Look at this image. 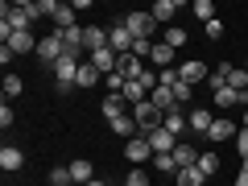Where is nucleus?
<instances>
[{
  "label": "nucleus",
  "instance_id": "3",
  "mask_svg": "<svg viewBox=\"0 0 248 186\" xmlns=\"http://www.w3.org/2000/svg\"><path fill=\"white\" fill-rule=\"evenodd\" d=\"M120 21H124V29H128L137 42H149L153 29H157V21H153V13H149V9H145V13H124Z\"/></svg>",
  "mask_w": 248,
  "mask_h": 186
},
{
  "label": "nucleus",
  "instance_id": "45",
  "mask_svg": "<svg viewBox=\"0 0 248 186\" xmlns=\"http://www.w3.org/2000/svg\"><path fill=\"white\" fill-rule=\"evenodd\" d=\"M244 71H248V58H244Z\"/></svg>",
  "mask_w": 248,
  "mask_h": 186
},
{
  "label": "nucleus",
  "instance_id": "34",
  "mask_svg": "<svg viewBox=\"0 0 248 186\" xmlns=\"http://www.w3.org/2000/svg\"><path fill=\"white\" fill-rule=\"evenodd\" d=\"M124 186H153V182H149V174H145V166H133L124 174Z\"/></svg>",
  "mask_w": 248,
  "mask_h": 186
},
{
  "label": "nucleus",
  "instance_id": "13",
  "mask_svg": "<svg viewBox=\"0 0 248 186\" xmlns=\"http://www.w3.org/2000/svg\"><path fill=\"white\" fill-rule=\"evenodd\" d=\"M120 141H133V137H141V128H137V120H133V112H124V116H116L112 124H108Z\"/></svg>",
  "mask_w": 248,
  "mask_h": 186
},
{
  "label": "nucleus",
  "instance_id": "32",
  "mask_svg": "<svg viewBox=\"0 0 248 186\" xmlns=\"http://www.w3.org/2000/svg\"><path fill=\"white\" fill-rule=\"evenodd\" d=\"M153 170H157V174H178L174 153H157V157H153Z\"/></svg>",
  "mask_w": 248,
  "mask_h": 186
},
{
  "label": "nucleus",
  "instance_id": "16",
  "mask_svg": "<svg viewBox=\"0 0 248 186\" xmlns=\"http://www.w3.org/2000/svg\"><path fill=\"white\" fill-rule=\"evenodd\" d=\"M104 46H108V29H99V25H87V29H83V50H87V54L104 50Z\"/></svg>",
  "mask_w": 248,
  "mask_h": 186
},
{
  "label": "nucleus",
  "instance_id": "8",
  "mask_svg": "<svg viewBox=\"0 0 248 186\" xmlns=\"http://www.w3.org/2000/svg\"><path fill=\"white\" fill-rule=\"evenodd\" d=\"M178 79H182V83H190V87H195V83L211 79V75H207V62H199V58H186L182 66H178Z\"/></svg>",
  "mask_w": 248,
  "mask_h": 186
},
{
  "label": "nucleus",
  "instance_id": "12",
  "mask_svg": "<svg viewBox=\"0 0 248 186\" xmlns=\"http://www.w3.org/2000/svg\"><path fill=\"white\" fill-rule=\"evenodd\" d=\"M116 71L124 75V79H141L149 66H145V58H137V54H120V62H116Z\"/></svg>",
  "mask_w": 248,
  "mask_h": 186
},
{
  "label": "nucleus",
  "instance_id": "41",
  "mask_svg": "<svg viewBox=\"0 0 248 186\" xmlns=\"http://www.w3.org/2000/svg\"><path fill=\"white\" fill-rule=\"evenodd\" d=\"M13 120H17V116H13V108L4 104V108H0V128H13Z\"/></svg>",
  "mask_w": 248,
  "mask_h": 186
},
{
  "label": "nucleus",
  "instance_id": "42",
  "mask_svg": "<svg viewBox=\"0 0 248 186\" xmlns=\"http://www.w3.org/2000/svg\"><path fill=\"white\" fill-rule=\"evenodd\" d=\"M240 182H248V157L240 161Z\"/></svg>",
  "mask_w": 248,
  "mask_h": 186
},
{
  "label": "nucleus",
  "instance_id": "25",
  "mask_svg": "<svg viewBox=\"0 0 248 186\" xmlns=\"http://www.w3.org/2000/svg\"><path fill=\"white\" fill-rule=\"evenodd\" d=\"M240 95H244V91H232V87H219V91H211L215 108H240Z\"/></svg>",
  "mask_w": 248,
  "mask_h": 186
},
{
  "label": "nucleus",
  "instance_id": "38",
  "mask_svg": "<svg viewBox=\"0 0 248 186\" xmlns=\"http://www.w3.org/2000/svg\"><path fill=\"white\" fill-rule=\"evenodd\" d=\"M54 25H58V29H71L75 25V4H62L58 17H54Z\"/></svg>",
  "mask_w": 248,
  "mask_h": 186
},
{
  "label": "nucleus",
  "instance_id": "44",
  "mask_svg": "<svg viewBox=\"0 0 248 186\" xmlns=\"http://www.w3.org/2000/svg\"><path fill=\"white\" fill-rule=\"evenodd\" d=\"M232 186H248V182H240V178H236V182H232Z\"/></svg>",
  "mask_w": 248,
  "mask_h": 186
},
{
  "label": "nucleus",
  "instance_id": "39",
  "mask_svg": "<svg viewBox=\"0 0 248 186\" xmlns=\"http://www.w3.org/2000/svg\"><path fill=\"white\" fill-rule=\"evenodd\" d=\"M207 37H211V42H223V21H219V17L207 21Z\"/></svg>",
  "mask_w": 248,
  "mask_h": 186
},
{
  "label": "nucleus",
  "instance_id": "21",
  "mask_svg": "<svg viewBox=\"0 0 248 186\" xmlns=\"http://www.w3.org/2000/svg\"><path fill=\"white\" fill-rule=\"evenodd\" d=\"M161 128H166L170 137H182L186 128H190V124H186V112H178V108H174V112H166V120H161Z\"/></svg>",
  "mask_w": 248,
  "mask_h": 186
},
{
  "label": "nucleus",
  "instance_id": "30",
  "mask_svg": "<svg viewBox=\"0 0 248 186\" xmlns=\"http://www.w3.org/2000/svg\"><path fill=\"white\" fill-rule=\"evenodd\" d=\"M199 170H203V178H211L215 170H219V153H215V149H203V153H199Z\"/></svg>",
  "mask_w": 248,
  "mask_h": 186
},
{
  "label": "nucleus",
  "instance_id": "31",
  "mask_svg": "<svg viewBox=\"0 0 248 186\" xmlns=\"http://www.w3.org/2000/svg\"><path fill=\"white\" fill-rule=\"evenodd\" d=\"M190 13H195L203 25H207V21H215V4H211V0H195V4H190Z\"/></svg>",
  "mask_w": 248,
  "mask_h": 186
},
{
  "label": "nucleus",
  "instance_id": "15",
  "mask_svg": "<svg viewBox=\"0 0 248 186\" xmlns=\"http://www.w3.org/2000/svg\"><path fill=\"white\" fill-rule=\"evenodd\" d=\"M66 46V54H83V25H71V29H54Z\"/></svg>",
  "mask_w": 248,
  "mask_h": 186
},
{
  "label": "nucleus",
  "instance_id": "2",
  "mask_svg": "<svg viewBox=\"0 0 248 186\" xmlns=\"http://www.w3.org/2000/svg\"><path fill=\"white\" fill-rule=\"evenodd\" d=\"M133 112V120H137V128H141V137H149V133H157L161 128V120H166V112H161L153 99H141L137 108H128Z\"/></svg>",
  "mask_w": 248,
  "mask_h": 186
},
{
  "label": "nucleus",
  "instance_id": "26",
  "mask_svg": "<svg viewBox=\"0 0 248 186\" xmlns=\"http://www.w3.org/2000/svg\"><path fill=\"white\" fill-rule=\"evenodd\" d=\"M99 79H104V75H99L95 66H91V62H83V66H79V75H75V87H95Z\"/></svg>",
  "mask_w": 248,
  "mask_h": 186
},
{
  "label": "nucleus",
  "instance_id": "17",
  "mask_svg": "<svg viewBox=\"0 0 248 186\" xmlns=\"http://www.w3.org/2000/svg\"><path fill=\"white\" fill-rule=\"evenodd\" d=\"M91 178H95V166H91L87 157H75V161H71V182H79V186H87Z\"/></svg>",
  "mask_w": 248,
  "mask_h": 186
},
{
  "label": "nucleus",
  "instance_id": "46",
  "mask_svg": "<svg viewBox=\"0 0 248 186\" xmlns=\"http://www.w3.org/2000/svg\"><path fill=\"white\" fill-rule=\"evenodd\" d=\"M71 186H79V182H71Z\"/></svg>",
  "mask_w": 248,
  "mask_h": 186
},
{
  "label": "nucleus",
  "instance_id": "11",
  "mask_svg": "<svg viewBox=\"0 0 248 186\" xmlns=\"http://www.w3.org/2000/svg\"><path fill=\"white\" fill-rule=\"evenodd\" d=\"M87 62H91V66H95L99 75H112V71H116V62H120V54H116L112 46H104V50H95V54H91Z\"/></svg>",
  "mask_w": 248,
  "mask_h": 186
},
{
  "label": "nucleus",
  "instance_id": "22",
  "mask_svg": "<svg viewBox=\"0 0 248 186\" xmlns=\"http://www.w3.org/2000/svg\"><path fill=\"white\" fill-rule=\"evenodd\" d=\"M149 145H153V153H174L178 149V137H170L166 128H157V133H149Z\"/></svg>",
  "mask_w": 248,
  "mask_h": 186
},
{
  "label": "nucleus",
  "instance_id": "6",
  "mask_svg": "<svg viewBox=\"0 0 248 186\" xmlns=\"http://www.w3.org/2000/svg\"><path fill=\"white\" fill-rule=\"evenodd\" d=\"M124 157L133 161V166H145V161H153L157 153H153L149 137H133V141H124Z\"/></svg>",
  "mask_w": 248,
  "mask_h": 186
},
{
  "label": "nucleus",
  "instance_id": "5",
  "mask_svg": "<svg viewBox=\"0 0 248 186\" xmlns=\"http://www.w3.org/2000/svg\"><path fill=\"white\" fill-rule=\"evenodd\" d=\"M62 54H66V46H62V37H58V33H46L42 42H37V62H42V66H50V71L58 66Z\"/></svg>",
  "mask_w": 248,
  "mask_h": 186
},
{
  "label": "nucleus",
  "instance_id": "19",
  "mask_svg": "<svg viewBox=\"0 0 248 186\" xmlns=\"http://www.w3.org/2000/svg\"><path fill=\"white\" fill-rule=\"evenodd\" d=\"M153 21H157V25H174V13H178V0H157V4H153Z\"/></svg>",
  "mask_w": 248,
  "mask_h": 186
},
{
  "label": "nucleus",
  "instance_id": "37",
  "mask_svg": "<svg viewBox=\"0 0 248 186\" xmlns=\"http://www.w3.org/2000/svg\"><path fill=\"white\" fill-rule=\"evenodd\" d=\"M170 91H174V104H178V108H182V104H190V95H195V87H190V83H182V79H178Z\"/></svg>",
  "mask_w": 248,
  "mask_h": 186
},
{
  "label": "nucleus",
  "instance_id": "40",
  "mask_svg": "<svg viewBox=\"0 0 248 186\" xmlns=\"http://www.w3.org/2000/svg\"><path fill=\"white\" fill-rule=\"evenodd\" d=\"M236 149H240V161H244L248 157V128H240V133H236Z\"/></svg>",
  "mask_w": 248,
  "mask_h": 186
},
{
  "label": "nucleus",
  "instance_id": "20",
  "mask_svg": "<svg viewBox=\"0 0 248 186\" xmlns=\"http://www.w3.org/2000/svg\"><path fill=\"white\" fill-rule=\"evenodd\" d=\"M174 46H166V42H157V46H153V54H149V62H153V66H161V71H170V66H174Z\"/></svg>",
  "mask_w": 248,
  "mask_h": 186
},
{
  "label": "nucleus",
  "instance_id": "33",
  "mask_svg": "<svg viewBox=\"0 0 248 186\" xmlns=\"http://www.w3.org/2000/svg\"><path fill=\"white\" fill-rule=\"evenodd\" d=\"M46 182L50 186H71V166H54L50 174H46Z\"/></svg>",
  "mask_w": 248,
  "mask_h": 186
},
{
  "label": "nucleus",
  "instance_id": "4",
  "mask_svg": "<svg viewBox=\"0 0 248 186\" xmlns=\"http://www.w3.org/2000/svg\"><path fill=\"white\" fill-rule=\"evenodd\" d=\"M79 54H62L58 58V66H54V87L58 91H71V83H75V75H79Z\"/></svg>",
  "mask_w": 248,
  "mask_h": 186
},
{
  "label": "nucleus",
  "instance_id": "27",
  "mask_svg": "<svg viewBox=\"0 0 248 186\" xmlns=\"http://www.w3.org/2000/svg\"><path fill=\"white\" fill-rule=\"evenodd\" d=\"M178 186H203L207 182V178H203V170H199V166H186V170H178Z\"/></svg>",
  "mask_w": 248,
  "mask_h": 186
},
{
  "label": "nucleus",
  "instance_id": "18",
  "mask_svg": "<svg viewBox=\"0 0 248 186\" xmlns=\"http://www.w3.org/2000/svg\"><path fill=\"white\" fill-rule=\"evenodd\" d=\"M4 46H9L13 54H37V37L33 33H13Z\"/></svg>",
  "mask_w": 248,
  "mask_h": 186
},
{
  "label": "nucleus",
  "instance_id": "1",
  "mask_svg": "<svg viewBox=\"0 0 248 186\" xmlns=\"http://www.w3.org/2000/svg\"><path fill=\"white\" fill-rule=\"evenodd\" d=\"M37 21L33 0H17V4H4V21H0V37L9 42L13 33H29V25Z\"/></svg>",
  "mask_w": 248,
  "mask_h": 186
},
{
  "label": "nucleus",
  "instance_id": "43",
  "mask_svg": "<svg viewBox=\"0 0 248 186\" xmlns=\"http://www.w3.org/2000/svg\"><path fill=\"white\" fill-rule=\"evenodd\" d=\"M240 120H244V128H248V112H240Z\"/></svg>",
  "mask_w": 248,
  "mask_h": 186
},
{
  "label": "nucleus",
  "instance_id": "47",
  "mask_svg": "<svg viewBox=\"0 0 248 186\" xmlns=\"http://www.w3.org/2000/svg\"><path fill=\"white\" fill-rule=\"evenodd\" d=\"M244 42H248V37H244Z\"/></svg>",
  "mask_w": 248,
  "mask_h": 186
},
{
  "label": "nucleus",
  "instance_id": "28",
  "mask_svg": "<svg viewBox=\"0 0 248 186\" xmlns=\"http://www.w3.org/2000/svg\"><path fill=\"white\" fill-rule=\"evenodd\" d=\"M149 99L161 108V112H174V108H178V104H174V91H170V87H161V83L153 87V95H149Z\"/></svg>",
  "mask_w": 248,
  "mask_h": 186
},
{
  "label": "nucleus",
  "instance_id": "14",
  "mask_svg": "<svg viewBox=\"0 0 248 186\" xmlns=\"http://www.w3.org/2000/svg\"><path fill=\"white\" fill-rule=\"evenodd\" d=\"M21 166H25V153H21L17 145H4V149H0V170H4V174H17Z\"/></svg>",
  "mask_w": 248,
  "mask_h": 186
},
{
  "label": "nucleus",
  "instance_id": "29",
  "mask_svg": "<svg viewBox=\"0 0 248 186\" xmlns=\"http://www.w3.org/2000/svg\"><path fill=\"white\" fill-rule=\"evenodd\" d=\"M21 91H25V79H21V75H4V104H9V99H17Z\"/></svg>",
  "mask_w": 248,
  "mask_h": 186
},
{
  "label": "nucleus",
  "instance_id": "24",
  "mask_svg": "<svg viewBox=\"0 0 248 186\" xmlns=\"http://www.w3.org/2000/svg\"><path fill=\"white\" fill-rule=\"evenodd\" d=\"M199 153H203V149H195V145H178V149H174L178 170H186V166H199Z\"/></svg>",
  "mask_w": 248,
  "mask_h": 186
},
{
  "label": "nucleus",
  "instance_id": "9",
  "mask_svg": "<svg viewBox=\"0 0 248 186\" xmlns=\"http://www.w3.org/2000/svg\"><path fill=\"white\" fill-rule=\"evenodd\" d=\"M186 124H190V133L207 137V133H211V124H215V112H207V108H190V112H186Z\"/></svg>",
  "mask_w": 248,
  "mask_h": 186
},
{
  "label": "nucleus",
  "instance_id": "35",
  "mask_svg": "<svg viewBox=\"0 0 248 186\" xmlns=\"http://www.w3.org/2000/svg\"><path fill=\"white\" fill-rule=\"evenodd\" d=\"M166 46L182 50V46H186V29H182V25H166Z\"/></svg>",
  "mask_w": 248,
  "mask_h": 186
},
{
  "label": "nucleus",
  "instance_id": "7",
  "mask_svg": "<svg viewBox=\"0 0 248 186\" xmlns=\"http://www.w3.org/2000/svg\"><path fill=\"white\" fill-rule=\"evenodd\" d=\"M108 46H112L116 54H133V46H137V37L124 29V21H116L112 29H108Z\"/></svg>",
  "mask_w": 248,
  "mask_h": 186
},
{
  "label": "nucleus",
  "instance_id": "10",
  "mask_svg": "<svg viewBox=\"0 0 248 186\" xmlns=\"http://www.w3.org/2000/svg\"><path fill=\"white\" fill-rule=\"evenodd\" d=\"M207 141H211V145H223V141H236V124H232L228 116H215V124H211V133H207Z\"/></svg>",
  "mask_w": 248,
  "mask_h": 186
},
{
  "label": "nucleus",
  "instance_id": "36",
  "mask_svg": "<svg viewBox=\"0 0 248 186\" xmlns=\"http://www.w3.org/2000/svg\"><path fill=\"white\" fill-rule=\"evenodd\" d=\"M58 9H62V4H58V0H33V13H37V17H58Z\"/></svg>",
  "mask_w": 248,
  "mask_h": 186
},
{
  "label": "nucleus",
  "instance_id": "23",
  "mask_svg": "<svg viewBox=\"0 0 248 186\" xmlns=\"http://www.w3.org/2000/svg\"><path fill=\"white\" fill-rule=\"evenodd\" d=\"M128 112V99L124 95H104V116H108V124L116 120V116H124Z\"/></svg>",
  "mask_w": 248,
  "mask_h": 186
}]
</instances>
